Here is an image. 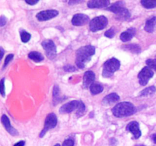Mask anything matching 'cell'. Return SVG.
Here are the masks:
<instances>
[{
    "instance_id": "cell-4",
    "label": "cell",
    "mask_w": 156,
    "mask_h": 146,
    "mask_svg": "<svg viewBox=\"0 0 156 146\" xmlns=\"http://www.w3.org/2000/svg\"><path fill=\"white\" fill-rule=\"evenodd\" d=\"M108 20L105 16H98L93 18L89 23L90 30L92 32L98 31L105 28L108 25Z\"/></svg>"
},
{
    "instance_id": "cell-36",
    "label": "cell",
    "mask_w": 156,
    "mask_h": 146,
    "mask_svg": "<svg viewBox=\"0 0 156 146\" xmlns=\"http://www.w3.org/2000/svg\"><path fill=\"white\" fill-rule=\"evenodd\" d=\"M4 50H3L2 47H0V61L2 60V59L3 56H4Z\"/></svg>"
},
{
    "instance_id": "cell-25",
    "label": "cell",
    "mask_w": 156,
    "mask_h": 146,
    "mask_svg": "<svg viewBox=\"0 0 156 146\" xmlns=\"http://www.w3.org/2000/svg\"><path fill=\"white\" fill-rule=\"evenodd\" d=\"M156 92V88L155 86H151L149 88H146L143 91H141L140 94V96H149L151 94H153Z\"/></svg>"
},
{
    "instance_id": "cell-20",
    "label": "cell",
    "mask_w": 156,
    "mask_h": 146,
    "mask_svg": "<svg viewBox=\"0 0 156 146\" xmlns=\"http://www.w3.org/2000/svg\"><path fill=\"white\" fill-rule=\"evenodd\" d=\"M122 48L133 53H139L141 50L140 47L137 44H125L122 46Z\"/></svg>"
},
{
    "instance_id": "cell-15",
    "label": "cell",
    "mask_w": 156,
    "mask_h": 146,
    "mask_svg": "<svg viewBox=\"0 0 156 146\" xmlns=\"http://www.w3.org/2000/svg\"><path fill=\"white\" fill-rule=\"evenodd\" d=\"M136 35V29L133 27H131V28L128 29L126 31L123 32V33L120 34V38L123 42H128V41L131 40L132 38L133 37Z\"/></svg>"
},
{
    "instance_id": "cell-37",
    "label": "cell",
    "mask_w": 156,
    "mask_h": 146,
    "mask_svg": "<svg viewBox=\"0 0 156 146\" xmlns=\"http://www.w3.org/2000/svg\"><path fill=\"white\" fill-rule=\"evenodd\" d=\"M24 144H25V142H24V141H18V142L16 143V144H15V145L14 146H24Z\"/></svg>"
},
{
    "instance_id": "cell-8",
    "label": "cell",
    "mask_w": 156,
    "mask_h": 146,
    "mask_svg": "<svg viewBox=\"0 0 156 146\" xmlns=\"http://www.w3.org/2000/svg\"><path fill=\"white\" fill-rule=\"evenodd\" d=\"M58 14H59L58 11L53 10V9L42 11V12H40L39 13L37 14V18L40 21H48V20H50L54 17L57 16Z\"/></svg>"
},
{
    "instance_id": "cell-1",
    "label": "cell",
    "mask_w": 156,
    "mask_h": 146,
    "mask_svg": "<svg viewBox=\"0 0 156 146\" xmlns=\"http://www.w3.org/2000/svg\"><path fill=\"white\" fill-rule=\"evenodd\" d=\"M95 53V48L93 46L87 45L82 47L76 51V64L79 68H85L86 64L91 60Z\"/></svg>"
},
{
    "instance_id": "cell-32",
    "label": "cell",
    "mask_w": 156,
    "mask_h": 146,
    "mask_svg": "<svg viewBox=\"0 0 156 146\" xmlns=\"http://www.w3.org/2000/svg\"><path fill=\"white\" fill-rule=\"evenodd\" d=\"M63 69L65 71H67V72H73V71H76V68L73 65H66V66L63 67Z\"/></svg>"
},
{
    "instance_id": "cell-21",
    "label": "cell",
    "mask_w": 156,
    "mask_h": 146,
    "mask_svg": "<svg viewBox=\"0 0 156 146\" xmlns=\"http://www.w3.org/2000/svg\"><path fill=\"white\" fill-rule=\"evenodd\" d=\"M104 90V87L98 83H94L91 85L90 87V91L92 94L96 95V94H98L100 93H101Z\"/></svg>"
},
{
    "instance_id": "cell-38",
    "label": "cell",
    "mask_w": 156,
    "mask_h": 146,
    "mask_svg": "<svg viewBox=\"0 0 156 146\" xmlns=\"http://www.w3.org/2000/svg\"><path fill=\"white\" fill-rule=\"evenodd\" d=\"M152 141H154V143H155L156 144V133L155 134H154L153 135H152Z\"/></svg>"
},
{
    "instance_id": "cell-7",
    "label": "cell",
    "mask_w": 156,
    "mask_h": 146,
    "mask_svg": "<svg viewBox=\"0 0 156 146\" xmlns=\"http://www.w3.org/2000/svg\"><path fill=\"white\" fill-rule=\"evenodd\" d=\"M154 75V73L152 70L149 67H144L141 71H140L138 75L139 82L141 85L145 86L148 84L149 79L152 78Z\"/></svg>"
},
{
    "instance_id": "cell-10",
    "label": "cell",
    "mask_w": 156,
    "mask_h": 146,
    "mask_svg": "<svg viewBox=\"0 0 156 146\" xmlns=\"http://www.w3.org/2000/svg\"><path fill=\"white\" fill-rule=\"evenodd\" d=\"M89 21V18L85 14H76L72 18V24L75 26H82Z\"/></svg>"
},
{
    "instance_id": "cell-12",
    "label": "cell",
    "mask_w": 156,
    "mask_h": 146,
    "mask_svg": "<svg viewBox=\"0 0 156 146\" xmlns=\"http://www.w3.org/2000/svg\"><path fill=\"white\" fill-rule=\"evenodd\" d=\"M1 121H2V123L3 124V126H4L5 129H6V131H7L9 134H11L12 135H18V131H17L15 128L12 127V125H11L10 120H9V117H8L7 116L5 115V114L2 116Z\"/></svg>"
},
{
    "instance_id": "cell-19",
    "label": "cell",
    "mask_w": 156,
    "mask_h": 146,
    "mask_svg": "<svg viewBox=\"0 0 156 146\" xmlns=\"http://www.w3.org/2000/svg\"><path fill=\"white\" fill-rule=\"evenodd\" d=\"M123 8H124V2H117L114 3L111 6L108 7V9H107V10L111 11V12L117 14V12H120Z\"/></svg>"
},
{
    "instance_id": "cell-22",
    "label": "cell",
    "mask_w": 156,
    "mask_h": 146,
    "mask_svg": "<svg viewBox=\"0 0 156 146\" xmlns=\"http://www.w3.org/2000/svg\"><path fill=\"white\" fill-rule=\"evenodd\" d=\"M28 57L30 58V59H32V60H34V62H41V61L44 60V56H43V55L36 51L30 52L28 54Z\"/></svg>"
},
{
    "instance_id": "cell-39",
    "label": "cell",
    "mask_w": 156,
    "mask_h": 146,
    "mask_svg": "<svg viewBox=\"0 0 156 146\" xmlns=\"http://www.w3.org/2000/svg\"><path fill=\"white\" fill-rule=\"evenodd\" d=\"M80 2H82V1H76V2H74V1H72V2H69V4H75V3H80Z\"/></svg>"
},
{
    "instance_id": "cell-24",
    "label": "cell",
    "mask_w": 156,
    "mask_h": 146,
    "mask_svg": "<svg viewBox=\"0 0 156 146\" xmlns=\"http://www.w3.org/2000/svg\"><path fill=\"white\" fill-rule=\"evenodd\" d=\"M141 4L146 9H154L156 7V0H143Z\"/></svg>"
},
{
    "instance_id": "cell-17",
    "label": "cell",
    "mask_w": 156,
    "mask_h": 146,
    "mask_svg": "<svg viewBox=\"0 0 156 146\" xmlns=\"http://www.w3.org/2000/svg\"><path fill=\"white\" fill-rule=\"evenodd\" d=\"M130 13H129V10L126 9V8H123L120 12H117L116 14V18L119 21H126L130 18Z\"/></svg>"
},
{
    "instance_id": "cell-9",
    "label": "cell",
    "mask_w": 156,
    "mask_h": 146,
    "mask_svg": "<svg viewBox=\"0 0 156 146\" xmlns=\"http://www.w3.org/2000/svg\"><path fill=\"white\" fill-rule=\"evenodd\" d=\"M79 101L78 100H73L69 103H66V104L62 105L59 109V113H69L73 112L75 109L79 108Z\"/></svg>"
},
{
    "instance_id": "cell-26",
    "label": "cell",
    "mask_w": 156,
    "mask_h": 146,
    "mask_svg": "<svg viewBox=\"0 0 156 146\" xmlns=\"http://www.w3.org/2000/svg\"><path fill=\"white\" fill-rule=\"evenodd\" d=\"M85 112V105H84V103H82V101H79V106L77 109V112H76V115H77L78 117H80L83 115Z\"/></svg>"
},
{
    "instance_id": "cell-41",
    "label": "cell",
    "mask_w": 156,
    "mask_h": 146,
    "mask_svg": "<svg viewBox=\"0 0 156 146\" xmlns=\"http://www.w3.org/2000/svg\"><path fill=\"white\" fill-rule=\"evenodd\" d=\"M136 146H145V145H143V144H139V145H136Z\"/></svg>"
},
{
    "instance_id": "cell-23",
    "label": "cell",
    "mask_w": 156,
    "mask_h": 146,
    "mask_svg": "<svg viewBox=\"0 0 156 146\" xmlns=\"http://www.w3.org/2000/svg\"><path fill=\"white\" fill-rule=\"evenodd\" d=\"M53 104L56 105L60 100V96H59V89L57 85H55L53 91Z\"/></svg>"
},
{
    "instance_id": "cell-35",
    "label": "cell",
    "mask_w": 156,
    "mask_h": 146,
    "mask_svg": "<svg viewBox=\"0 0 156 146\" xmlns=\"http://www.w3.org/2000/svg\"><path fill=\"white\" fill-rule=\"evenodd\" d=\"M25 2L28 5H33L37 4V3L38 2V0H34V1H25Z\"/></svg>"
},
{
    "instance_id": "cell-18",
    "label": "cell",
    "mask_w": 156,
    "mask_h": 146,
    "mask_svg": "<svg viewBox=\"0 0 156 146\" xmlns=\"http://www.w3.org/2000/svg\"><path fill=\"white\" fill-rule=\"evenodd\" d=\"M156 27V17H152L148 20L145 24L144 30L148 33H152Z\"/></svg>"
},
{
    "instance_id": "cell-2",
    "label": "cell",
    "mask_w": 156,
    "mask_h": 146,
    "mask_svg": "<svg viewBox=\"0 0 156 146\" xmlns=\"http://www.w3.org/2000/svg\"><path fill=\"white\" fill-rule=\"evenodd\" d=\"M136 111L135 106L130 102H121L117 103L112 109V113L115 116L121 117L129 116L134 114Z\"/></svg>"
},
{
    "instance_id": "cell-27",
    "label": "cell",
    "mask_w": 156,
    "mask_h": 146,
    "mask_svg": "<svg viewBox=\"0 0 156 146\" xmlns=\"http://www.w3.org/2000/svg\"><path fill=\"white\" fill-rule=\"evenodd\" d=\"M30 36H30V33L26 32L25 30H22V31L21 32V39L23 43L28 42L30 39Z\"/></svg>"
},
{
    "instance_id": "cell-13",
    "label": "cell",
    "mask_w": 156,
    "mask_h": 146,
    "mask_svg": "<svg viewBox=\"0 0 156 146\" xmlns=\"http://www.w3.org/2000/svg\"><path fill=\"white\" fill-rule=\"evenodd\" d=\"M109 0H91L88 2V6L90 9H101L109 6Z\"/></svg>"
},
{
    "instance_id": "cell-33",
    "label": "cell",
    "mask_w": 156,
    "mask_h": 146,
    "mask_svg": "<svg viewBox=\"0 0 156 146\" xmlns=\"http://www.w3.org/2000/svg\"><path fill=\"white\" fill-rule=\"evenodd\" d=\"M14 55L13 54H9L7 56H6L5 59V63H4V68L9 63V62L12 61V59H13Z\"/></svg>"
},
{
    "instance_id": "cell-16",
    "label": "cell",
    "mask_w": 156,
    "mask_h": 146,
    "mask_svg": "<svg viewBox=\"0 0 156 146\" xmlns=\"http://www.w3.org/2000/svg\"><path fill=\"white\" fill-rule=\"evenodd\" d=\"M119 100H120V97H119L118 94H115V93H112V94L107 95L103 99L102 103H103L104 105H111L113 103H117Z\"/></svg>"
},
{
    "instance_id": "cell-28",
    "label": "cell",
    "mask_w": 156,
    "mask_h": 146,
    "mask_svg": "<svg viewBox=\"0 0 156 146\" xmlns=\"http://www.w3.org/2000/svg\"><path fill=\"white\" fill-rule=\"evenodd\" d=\"M146 65L151 69H154L156 71V59H148L146 61Z\"/></svg>"
},
{
    "instance_id": "cell-30",
    "label": "cell",
    "mask_w": 156,
    "mask_h": 146,
    "mask_svg": "<svg viewBox=\"0 0 156 146\" xmlns=\"http://www.w3.org/2000/svg\"><path fill=\"white\" fill-rule=\"evenodd\" d=\"M0 94L2 97L5 95V78L1 79L0 81Z\"/></svg>"
},
{
    "instance_id": "cell-11",
    "label": "cell",
    "mask_w": 156,
    "mask_h": 146,
    "mask_svg": "<svg viewBox=\"0 0 156 146\" xmlns=\"http://www.w3.org/2000/svg\"><path fill=\"white\" fill-rule=\"evenodd\" d=\"M126 130L130 132L133 135L134 138L138 139L141 136V131L140 129V124L137 122L133 121L130 122L126 126Z\"/></svg>"
},
{
    "instance_id": "cell-6",
    "label": "cell",
    "mask_w": 156,
    "mask_h": 146,
    "mask_svg": "<svg viewBox=\"0 0 156 146\" xmlns=\"http://www.w3.org/2000/svg\"><path fill=\"white\" fill-rule=\"evenodd\" d=\"M56 124H57V117H56V116L54 113L48 114L47 118H46L44 129L41 131V134H40V137L42 138L47 131L51 129H53L56 126Z\"/></svg>"
},
{
    "instance_id": "cell-29",
    "label": "cell",
    "mask_w": 156,
    "mask_h": 146,
    "mask_svg": "<svg viewBox=\"0 0 156 146\" xmlns=\"http://www.w3.org/2000/svg\"><path fill=\"white\" fill-rule=\"evenodd\" d=\"M105 36L108 38H113L114 35H115V29L114 27H111V29H109V30L105 32Z\"/></svg>"
},
{
    "instance_id": "cell-40",
    "label": "cell",
    "mask_w": 156,
    "mask_h": 146,
    "mask_svg": "<svg viewBox=\"0 0 156 146\" xmlns=\"http://www.w3.org/2000/svg\"><path fill=\"white\" fill-rule=\"evenodd\" d=\"M54 146H61V145H60V144H56V145H54Z\"/></svg>"
},
{
    "instance_id": "cell-3",
    "label": "cell",
    "mask_w": 156,
    "mask_h": 146,
    "mask_svg": "<svg viewBox=\"0 0 156 146\" xmlns=\"http://www.w3.org/2000/svg\"><path fill=\"white\" fill-rule=\"evenodd\" d=\"M120 66V62L116 58H111L105 62L103 65L102 75L105 78H110L114 75L116 71L119 70Z\"/></svg>"
},
{
    "instance_id": "cell-5",
    "label": "cell",
    "mask_w": 156,
    "mask_h": 146,
    "mask_svg": "<svg viewBox=\"0 0 156 146\" xmlns=\"http://www.w3.org/2000/svg\"><path fill=\"white\" fill-rule=\"evenodd\" d=\"M42 47H44L46 55L50 59H53L56 56V47L53 40H46L42 42Z\"/></svg>"
},
{
    "instance_id": "cell-31",
    "label": "cell",
    "mask_w": 156,
    "mask_h": 146,
    "mask_svg": "<svg viewBox=\"0 0 156 146\" xmlns=\"http://www.w3.org/2000/svg\"><path fill=\"white\" fill-rule=\"evenodd\" d=\"M74 140L71 139V138H69V139L65 140L62 143V146H74Z\"/></svg>"
},
{
    "instance_id": "cell-14",
    "label": "cell",
    "mask_w": 156,
    "mask_h": 146,
    "mask_svg": "<svg viewBox=\"0 0 156 146\" xmlns=\"http://www.w3.org/2000/svg\"><path fill=\"white\" fill-rule=\"evenodd\" d=\"M94 78H95V75L92 71H87L85 73L83 77V86L84 88H88V87H91L94 82Z\"/></svg>"
},
{
    "instance_id": "cell-34",
    "label": "cell",
    "mask_w": 156,
    "mask_h": 146,
    "mask_svg": "<svg viewBox=\"0 0 156 146\" xmlns=\"http://www.w3.org/2000/svg\"><path fill=\"white\" fill-rule=\"evenodd\" d=\"M7 23V18L5 16L0 17V27H3L5 26Z\"/></svg>"
}]
</instances>
